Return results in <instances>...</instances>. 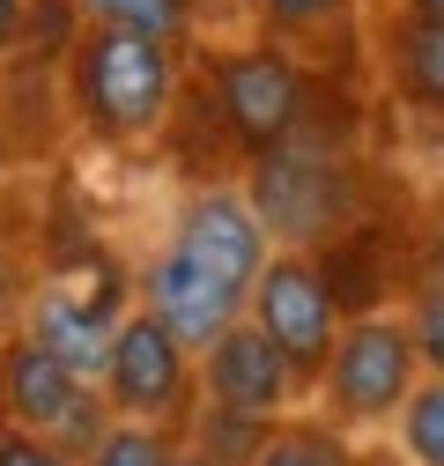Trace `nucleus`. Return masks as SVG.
<instances>
[{
	"label": "nucleus",
	"instance_id": "1",
	"mask_svg": "<svg viewBox=\"0 0 444 466\" xmlns=\"http://www.w3.org/2000/svg\"><path fill=\"white\" fill-rule=\"evenodd\" d=\"M67 104H75L82 134H96V141L163 134V119H171V104H178V45L171 37H141V30L75 23Z\"/></svg>",
	"mask_w": 444,
	"mask_h": 466
},
{
	"label": "nucleus",
	"instance_id": "2",
	"mask_svg": "<svg viewBox=\"0 0 444 466\" xmlns=\"http://www.w3.org/2000/svg\"><path fill=\"white\" fill-rule=\"evenodd\" d=\"M422 385V356H415V333L408 311H356L341 319V340L318 370V400H326V422L333 430H385L400 422L408 392Z\"/></svg>",
	"mask_w": 444,
	"mask_h": 466
},
{
	"label": "nucleus",
	"instance_id": "3",
	"mask_svg": "<svg viewBox=\"0 0 444 466\" xmlns=\"http://www.w3.org/2000/svg\"><path fill=\"white\" fill-rule=\"evenodd\" d=\"M245 319L297 363L304 385H318V370L333 356V340H341V319L348 311H341V289H333L326 259H311L304 245H274L267 267H259V281H252Z\"/></svg>",
	"mask_w": 444,
	"mask_h": 466
},
{
	"label": "nucleus",
	"instance_id": "4",
	"mask_svg": "<svg viewBox=\"0 0 444 466\" xmlns=\"http://www.w3.org/2000/svg\"><path fill=\"white\" fill-rule=\"evenodd\" d=\"M267 222L274 245H304L341 229L348 215V163L326 141H311V127H297L289 141H274L267 156H252V193H245Z\"/></svg>",
	"mask_w": 444,
	"mask_h": 466
},
{
	"label": "nucleus",
	"instance_id": "5",
	"mask_svg": "<svg viewBox=\"0 0 444 466\" xmlns=\"http://www.w3.org/2000/svg\"><path fill=\"white\" fill-rule=\"evenodd\" d=\"M193 385H200V356L163 326L148 304L119 319V333H111L104 363H96V392L111 415L126 422H178L193 407Z\"/></svg>",
	"mask_w": 444,
	"mask_h": 466
},
{
	"label": "nucleus",
	"instance_id": "6",
	"mask_svg": "<svg viewBox=\"0 0 444 466\" xmlns=\"http://www.w3.org/2000/svg\"><path fill=\"white\" fill-rule=\"evenodd\" d=\"M0 415H8L15 430H37L52 444H67L75 459L111 430V407H104L96 378L67 370L30 326L8 340V356H0Z\"/></svg>",
	"mask_w": 444,
	"mask_h": 466
},
{
	"label": "nucleus",
	"instance_id": "7",
	"mask_svg": "<svg viewBox=\"0 0 444 466\" xmlns=\"http://www.w3.org/2000/svg\"><path fill=\"white\" fill-rule=\"evenodd\" d=\"M304 104H311V75L282 45L215 52V111H222V134L245 156H267L274 141H289L304 127Z\"/></svg>",
	"mask_w": 444,
	"mask_h": 466
},
{
	"label": "nucleus",
	"instance_id": "8",
	"mask_svg": "<svg viewBox=\"0 0 444 466\" xmlns=\"http://www.w3.org/2000/svg\"><path fill=\"white\" fill-rule=\"evenodd\" d=\"M200 385H207V407H222V415H245L259 430H274L289 415V400L304 392L297 363L274 348L252 319H237L230 333H215L200 348Z\"/></svg>",
	"mask_w": 444,
	"mask_h": 466
},
{
	"label": "nucleus",
	"instance_id": "9",
	"mask_svg": "<svg viewBox=\"0 0 444 466\" xmlns=\"http://www.w3.org/2000/svg\"><path fill=\"white\" fill-rule=\"evenodd\" d=\"M171 245L193 252L200 267H215L230 289H245V297H252V281H259V267H267V252H274L259 208H252L237 186H200V193H186Z\"/></svg>",
	"mask_w": 444,
	"mask_h": 466
},
{
	"label": "nucleus",
	"instance_id": "10",
	"mask_svg": "<svg viewBox=\"0 0 444 466\" xmlns=\"http://www.w3.org/2000/svg\"><path fill=\"white\" fill-rule=\"evenodd\" d=\"M141 304H148V311H156V319H163V326H171V333L193 348V356H200L215 333H230V326L245 319L252 297H245V289H230L215 267H200L193 252L163 245L156 267H148V281H141Z\"/></svg>",
	"mask_w": 444,
	"mask_h": 466
},
{
	"label": "nucleus",
	"instance_id": "11",
	"mask_svg": "<svg viewBox=\"0 0 444 466\" xmlns=\"http://www.w3.org/2000/svg\"><path fill=\"white\" fill-rule=\"evenodd\" d=\"M385 82L408 111L444 119V23H422V15L385 23Z\"/></svg>",
	"mask_w": 444,
	"mask_h": 466
},
{
	"label": "nucleus",
	"instance_id": "12",
	"mask_svg": "<svg viewBox=\"0 0 444 466\" xmlns=\"http://www.w3.org/2000/svg\"><path fill=\"white\" fill-rule=\"evenodd\" d=\"M30 333L60 356L67 370H82V378H96V363H104V348H111V333H119V304L111 297H89V304H75V297H52L30 311Z\"/></svg>",
	"mask_w": 444,
	"mask_h": 466
},
{
	"label": "nucleus",
	"instance_id": "13",
	"mask_svg": "<svg viewBox=\"0 0 444 466\" xmlns=\"http://www.w3.org/2000/svg\"><path fill=\"white\" fill-rule=\"evenodd\" d=\"M75 23H104V30H141V37H171L186 45L193 37V15L200 0H67Z\"/></svg>",
	"mask_w": 444,
	"mask_h": 466
},
{
	"label": "nucleus",
	"instance_id": "14",
	"mask_svg": "<svg viewBox=\"0 0 444 466\" xmlns=\"http://www.w3.org/2000/svg\"><path fill=\"white\" fill-rule=\"evenodd\" d=\"M245 466H356L348 459V430H333V422H274Z\"/></svg>",
	"mask_w": 444,
	"mask_h": 466
},
{
	"label": "nucleus",
	"instance_id": "15",
	"mask_svg": "<svg viewBox=\"0 0 444 466\" xmlns=\"http://www.w3.org/2000/svg\"><path fill=\"white\" fill-rule=\"evenodd\" d=\"M82 466H178V430L171 422H126V415H111V430L82 451Z\"/></svg>",
	"mask_w": 444,
	"mask_h": 466
},
{
	"label": "nucleus",
	"instance_id": "16",
	"mask_svg": "<svg viewBox=\"0 0 444 466\" xmlns=\"http://www.w3.org/2000/svg\"><path fill=\"white\" fill-rule=\"evenodd\" d=\"M400 451H408V466H444V378H429L422 370V385L408 392V407H400Z\"/></svg>",
	"mask_w": 444,
	"mask_h": 466
},
{
	"label": "nucleus",
	"instance_id": "17",
	"mask_svg": "<svg viewBox=\"0 0 444 466\" xmlns=\"http://www.w3.org/2000/svg\"><path fill=\"white\" fill-rule=\"evenodd\" d=\"M408 333H415V356L429 378H444V281H429L422 297L408 304Z\"/></svg>",
	"mask_w": 444,
	"mask_h": 466
},
{
	"label": "nucleus",
	"instance_id": "18",
	"mask_svg": "<svg viewBox=\"0 0 444 466\" xmlns=\"http://www.w3.org/2000/svg\"><path fill=\"white\" fill-rule=\"evenodd\" d=\"M259 15L282 37H311V30H326L333 15H341V0H259Z\"/></svg>",
	"mask_w": 444,
	"mask_h": 466
},
{
	"label": "nucleus",
	"instance_id": "19",
	"mask_svg": "<svg viewBox=\"0 0 444 466\" xmlns=\"http://www.w3.org/2000/svg\"><path fill=\"white\" fill-rule=\"evenodd\" d=\"M0 466H82L67 444H52V437H37V430H0Z\"/></svg>",
	"mask_w": 444,
	"mask_h": 466
},
{
	"label": "nucleus",
	"instance_id": "20",
	"mask_svg": "<svg viewBox=\"0 0 444 466\" xmlns=\"http://www.w3.org/2000/svg\"><path fill=\"white\" fill-rule=\"evenodd\" d=\"M30 37V0H0V60Z\"/></svg>",
	"mask_w": 444,
	"mask_h": 466
},
{
	"label": "nucleus",
	"instance_id": "21",
	"mask_svg": "<svg viewBox=\"0 0 444 466\" xmlns=\"http://www.w3.org/2000/svg\"><path fill=\"white\" fill-rule=\"evenodd\" d=\"M400 15H422V23H444V0H400Z\"/></svg>",
	"mask_w": 444,
	"mask_h": 466
},
{
	"label": "nucleus",
	"instance_id": "22",
	"mask_svg": "<svg viewBox=\"0 0 444 466\" xmlns=\"http://www.w3.org/2000/svg\"><path fill=\"white\" fill-rule=\"evenodd\" d=\"M429 267H437V281H444V215H437V229H429Z\"/></svg>",
	"mask_w": 444,
	"mask_h": 466
},
{
	"label": "nucleus",
	"instance_id": "23",
	"mask_svg": "<svg viewBox=\"0 0 444 466\" xmlns=\"http://www.w3.org/2000/svg\"><path fill=\"white\" fill-rule=\"evenodd\" d=\"M178 466H230V459H207V451H178Z\"/></svg>",
	"mask_w": 444,
	"mask_h": 466
},
{
	"label": "nucleus",
	"instance_id": "24",
	"mask_svg": "<svg viewBox=\"0 0 444 466\" xmlns=\"http://www.w3.org/2000/svg\"><path fill=\"white\" fill-rule=\"evenodd\" d=\"M0 156H8V141H0Z\"/></svg>",
	"mask_w": 444,
	"mask_h": 466
}]
</instances>
